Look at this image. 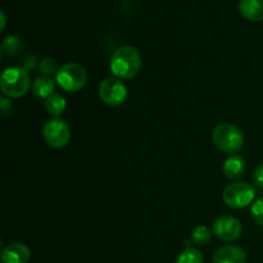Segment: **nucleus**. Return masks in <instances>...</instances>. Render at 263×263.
<instances>
[{"label":"nucleus","mask_w":263,"mask_h":263,"mask_svg":"<svg viewBox=\"0 0 263 263\" xmlns=\"http://www.w3.org/2000/svg\"><path fill=\"white\" fill-rule=\"evenodd\" d=\"M244 134L233 123H221L213 130V145L222 153L236 154L244 146Z\"/></svg>","instance_id":"f03ea898"},{"label":"nucleus","mask_w":263,"mask_h":263,"mask_svg":"<svg viewBox=\"0 0 263 263\" xmlns=\"http://www.w3.org/2000/svg\"><path fill=\"white\" fill-rule=\"evenodd\" d=\"M58 64L53 58H44L40 63V72L43 76L51 77L53 74H57L58 72Z\"/></svg>","instance_id":"f3484780"},{"label":"nucleus","mask_w":263,"mask_h":263,"mask_svg":"<svg viewBox=\"0 0 263 263\" xmlns=\"http://www.w3.org/2000/svg\"><path fill=\"white\" fill-rule=\"evenodd\" d=\"M66 99L58 92H54L45 99V109L51 116H55V117L61 116L66 110Z\"/></svg>","instance_id":"4468645a"},{"label":"nucleus","mask_w":263,"mask_h":263,"mask_svg":"<svg viewBox=\"0 0 263 263\" xmlns=\"http://www.w3.org/2000/svg\"><path fill=\"white\" fill-rule=\"evenodd\" d=\"M0 17H2V26H0V30H4L5 28V23H7V20H5V14H4V12H2L0 13Z\"/></svg>","instance_id":"4be33fe9"},{"label":"nucleus","mask_w":263,"mask_h":263,"mask_svg":"<svg viewBox=\"0 0 263 263\" xmlns=\"http://www.w3.org/2000/svg\"><path fill=\"white\" fill-rule=\"evenodd\" d=\"M256 198V189L253 185L244 181L229 184L222 192V200L233 210H241L251 204Z\"/></svg>","instance_id":"20e7f679"},{"label":"nucleus","mask_w":263,"mask_h":263,"mask_svg":"<svg viewBox=\"0 0 263 263\" xmlns=\"http://www.w3.org/2000/svg\"><path fill=\"white\" fill-rule=\"evenodd\" d=\"M21 48V41L20 39L15 37V36H8V37L4 39L3 41V49H4L7 53L13 54L17 53Z\"/></svg>","instance_id":"6ab92c4d"},{"label":"nucleus","mask_w":263,"mask_h":263,"mask_svg":"<svg viewBox=\"0 0 263 263\" xmlns=\"http://www.w3.org/2000/svg\"><path fill=\"white\" fill-rule=\"evenodd\" d=\"M0 107H2V117H5L12 110V103L8 99H5V98H2L0 99Z\"/></svg>","instance_id":"412c9836"},{"label":"nucleus","mask_w":263,"mask_h":263,"mask_svg":"<svg viewBox=\"0 0 263 263\" xmlns=\"http://www.w3.org/2000/svg\"><path fill=\"white\" fill-rule=\"evenodd\" d=\"M212 239V231L207 226H198L192 233V241L195 246H207Z\"/></svg>","instance_id":"dca6fc26"},{"label":"nucleus","mask_w":263,"mask_h":263,"mask_svg":"<svg viewBox=\"0 0 263 263\" xmlns=\"http://www.w3.org/2000/svg\"><path fill=\"white\" fill-rule=\"evenodd\" d=\"M109 67L112 73L117 79L130 80L135 77L140 71L141 57L134 46H120L110 57Z\"/></svg>","instance_id":"f257e3e1"},{"label":"nucleus","mask_w":263,"mask_h":263,"mask_svg":"<svg viewBox=\"0 0 263 263\" xmlns=\"http://www.w3.org/2000/svg\"><path fill=\"white\" fill-rule=\"evenodd\" d=\"M253 182L256 186L263 187V163L259 164L253 174Z\"/></svg>","instance_id":"aec40b11"},{"label":"nucleus","mask_w":263,"mask_h":263,"mask_svg":"<svg viewBox=\"0 0 263 263\" xmlns=\"http://www.w3.org/2000/svg\"><path fill=\"white\" fill-rule=\"evenodd\" d=\"M99 98L109 107H118L125 103L127 98V89L125 84L117 77H108L99 85Z\"/></svg>","instance_id":"0eeeda50"},{"label":"nucleus","mask_w":263,"mask_h":263,"mask_svg":"<svg viewBox=\"0 0 263 263\" xmlns=\"http://www.w3.org/2000/svg\"><path fill=\"white\" fill-rule=\"evenodd\" d=\"M43 136L49 146L54 149H62L71 140V128L64 120L53 118L46 121L44 125Z\"/></svg>","instance_id":"423d86ee"},{"label":"nucleus","mask_w":263,"mask_h":263,"mask_svg":"<svg viewBox=\"0 0 263 263\" xmlns=\"http://www.w3.org/2000/svg\"><path fill=\"white\" fill-rule=\"evenodd\" d=\"M241 223L238 218L233 216H220L213 222V231L216 236L222 241H234L240 238Z\"/></svg>","instance_id":"6e6552de"},{"label":"nucleus","mask_w":263,"mask_h":263,"mask_svg":"<svg viewBox=\"0 0 263 263\" xmlns=\"http://www.w3.org/2000/svg\"><path fill=\"white\" fill-rule=\"evenodd\" d=\"M54 90H55V81L53 77L41 76L33 81L32 92L37 99H46L54 94Z\"/></svg>","instance_id":"ddd939ff"},{"label":"nucleus","mask_w":263,"mask_h":263,"mask_svg":"<svg viewBox=\"0 0 263 263\" xmlns=\"http://www.w3.org/2000/svg\"><path fill=\"white\" fill-rule=\"evenodd\" d=\"M204 262V256L199 249L194 247H187L181 253L177 256L175 263H203Z\"/></svg>","instance_id":"2eb2a0df"},{"label":"nucleus","mask_w":263,"mask_h":263,"mask_svg":"<svg viewBox=\"0 0 263 263\" xmlns=\"http://www.w3.org/2000/svg\"><path fill=\"white\" fill-rule=\"evenodd\" d=\"M31 258L28 247L21 243H12L3 248L0 259L2 263H27Z\"/></svg>","instance_id":"1a4fd4ad"},{"label":"nucleus","mask_w":263,"mask_h":263,"mask_svg":"<svg viewBox=\"0 0 263 263\" xmlns=\"http://www.w3.org/2000/svg\"><path fill=\"white\" fill-rule=\"evenodd\" d=\"M247 253L236 246H223L216 251L213 263H247Z\"/></svg>","instance_id":"9d476101"},{"label":"nucleus","mask_w":263,"mask_h":263,"mask_svg":"<svg viewBox=\"0 0 263 263\" xmlns=\"http://www.w3.org/2000/svg\"><path fill=\"white\" fill-rule=\"evenodd\" d=\"M57 82L59 86L68 92L81 90L87 81V73L79 63H66L57 72Z\"/></svg>","instance_id":"39448f33"},{"label":"nucleus","mask_w":263,"mask_h":263,"mask_svg":"<svg viewBox=\"0 0 263 263\" xmlns=\"http://www.w3.org/2000/svg\"><path fill=\"white\" fill-rule=\"evenodd\" d=\"M239 10L244 18L252 22L263 21V0H240Z\"/></svg>","instance_id":"f8f14e48"},{"label":"nucleus","mask_w":263,"mask_h":263,"mask_svg":"<svg viewBox=\"0 0 263 263\" xmlns=\"http://www.w3.org/2000/svg\"><path fill=\"white\" fill-rule=\"evenodd\" d=\"M30 86V76L23 68L10 67L3 72L0 79V89L5 97L12 99L23 97L28 92Z\"/></svg>","instance_id":"7ed1b4c3"},{"label":"nucleus","mask_w":263,"mask_h":263,"mask_svg":"<svg viewBox=\"0 0 263 263\" xmlns=\"http://www.w3.org/2000/svg\"><path fill=\"white\" fill-rule=\"evenodd\" d=\"M252 217L257 225L263 226V198H259L252 205Z\"/></svg>","instance_id":"a211bd4d"},{"label":"nucleus","mask_w":263,"mask_h":263,"mask_svg":"<svg viewBox=\"0 0 263 263\" xmlns=\"http://www.w3.org/2000/svg\"><path fill=\"white\" fill-rule=\"evenodd\" d=\"M246 159L241 156H239V154H233V156H230L223 162L222 172L228 179L238 180L239 177L243 176L244 172H246Z\"/></svg>","instance_id":"9b49d317"}]
</instances>
